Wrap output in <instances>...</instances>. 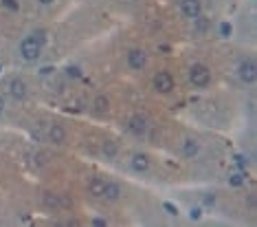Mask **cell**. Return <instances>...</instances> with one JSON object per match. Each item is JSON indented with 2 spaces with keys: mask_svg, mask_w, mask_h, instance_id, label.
Wrapping results in <instances>:
<instances>
[{
  "mask_svg": "<svg viewBox=\"0 0 257 227\" xmlns=\"http://www.w3.org/2000/svg\"><path fill=\"white\" fill-rule=\"evenodd\" d=\"M44 42H46V33L42 29L38 31L29 33V36L22 38L20 42V55L25 62H36L40 55H42V49H44Z\"/></svg>",
  "mask_w": 257,
  "mask_h": 227,
  "instance_id": "obj_1",
  "label": "cell"
},
{
  "mask_svg": "<svg viewBox=\"0 0 257 227\" xmlns=\"http://www.w3.org/2000/svg\"><path fill=\"white\" fill-rule=\"evenodd\" d=\"M189 80L194 86H200L204 89L209 82H211V71H209L204 64H194V66L189 68Z\"/></svg>",
  "mask_w": 257,
  "mask_h": 227,
  "instance_id": "obj_2",
  "label": "cell"
},
{
  "mask_svg": "<svg viewBox=\"0 0 257 227\" xmlns=\"http://www.w3.org/2000/svg\"><path fill=\"white\" fill-rule=\"evenodd\" d=\"M154 89L163 93V95H167V93L174 91V78L169 71H159L154 75Z\"/></svg>",
  "mask_w": 257,
  "mask_h": 227,
  "instance_id": "obj_3",
  "label": "cell"
},
{
  "mask_svg": "<svg viewBox=\"0 0 257 227\" xmlns=\"http://www.w3.org/2000/svg\"><path fill=\"white\" fill-rule=\"evenodd\" d=\"M180 11L185 14V18L198 20L202 14V3L200 0H180Z\"/></svg>",
  "mask_w": 257,
  "mask_h": 227,
  "instance_id": "obj_4",
  "label": "cell"
},
{
  "mask_svg": "<svg viewBox=\"0 0 257 227\" xmlns=\"http://www.w3.org/2000/svg\"><path fill=\"white\" fill-rule=\"evenodd\" d=\"M237 73H239V80H242V82L253 84L255 80H257V66H255V60H244L242 64H239Z\"/></svg>",
  "mask_w": 257,
  "mask_h": 227,
  "instance_id": "obj_5",
  "label": "cell"
},
{
  "mask_svg": "<svg viewBox=\"0 0 257 227\" xmlns=\"http://www.w3.org/2000/svg\"><path fill=\"white\" fill-rule=\"evenodd\" d=\"M145 51L143 49H132L130 53H127V64H130V68H134V71H141V68L145 66Z\"/></svg>",
  "mask_w": 257,
  "mask_h": 227,
  "instance_id": "obj_6",
  "label": "cell"
},
{
  "mask_svg": "<svg viewBox=\"0 0 257 227\" xmlns=\"http://www.w3.org/2000/svg\"><path fill=\"white\" fill-rule=\"evenodd\" d=\"M9 93L16 97V100H25L27 97V84L22 78H14L9 82Z\"/></svg>",
  "mask_w": 257,
  "mask_h": 227,
  "instance_id": "obj_7",
  "label": "cell"
},
{
  "mask_svg": "<svg viewBox=\"0 0 257 227\" xmlns=\"http://www.w3.org/2000/svg\"><path fill=\"white\" fill-rule=\"evenodd\" d=\"M127 126H130V130L134 132V135L141 137V135H145V130H148V119H145L143 115H132Z\"/></svg>",
  "mask_w": 257,
  "mask_h": 227,
  "instance_id": "obj_8",
  "label": "cell"
},
{
  "mask_svg": "<svg viewBox=\"0 0 257 227\" xmlns=\"http://www.w3.org/2000/svg\"><path fill=\"white\" fill-rule=\"evenodd\" d=\"M132 168L137 172H148L150 170V157L143 155V153H137L132 157Z\"/></svg>",
  "mask_w": 257,
  "mask_h": 227,
  "instance_id": "obj_9",
  "label": "cell"
},
{
  "mask_svg": "<svg viewBox=\"0 0 257 227\" xmlns=\"http://www.w3.org/2000/svg\"><path fill=\"white\" fill-rule=\"evenodd\" d=\"M121 185H116V183H108L106 181V190H103V199H108V201H116L121 196Z\"/></svg>",
  "mask_w": 257,
  "mask_h": 227,
  "instance_id": "obj_10",
  "label": "cell"
},
{
  "mask_svg": "<svg viewBox=\"0 0 257 227\" xmlns=\"http://www.w3.org/2000/svg\"><path fill=\"white\" fill-rule=\"evenodd\" d=\"M49 137H51V141L53 143H64L66 141V130H64L62 126H51V130H49Z\"/></svg>",
  "mask_w": 257,
  "mask_h": 227,
  "instance_id": "obj_11",
  "label": "cell"
},
{
  "mask_svg": "<svg viewBox=\"0 0 257 227\" xmlns=\"http://www.w3.org/2000/svg\"><path fill=\"white\" fill-rule=\"evenodd\" d=\"M183 153L185 157H196L198 153H200V145H198L196 139H185V143H183Z\"/></svg>",
  "mask_w": 257,
  "mask_h": 227,
  "instance_id": "obj_12",
  "label": "cell"
},
{
  "mask_svg": "<svg viewBox=\"0 0 257 227\" xmlns=\"http://www.w3.org/2000/svg\"><path fill=\"white\" fill-rule=\"evenodd\" d=\"M88 190H90L92 196H103V190H106V179H92Z\"/></svg>",
  "mask_w": 257,
  "mask_h": 227,
  "instance_id": "obj_13",
  "label": "cell"
},
{
  "mask_svg": "<svg viewBox=\"0 0 257 227\" xmlns=\"http://www.w3.org/2000/svg\"><path fill=\"white\" fill-rule=\"evenodd\" d=\"M108 108H110L108 97H106V95H97V97H95V110H97V113L103 115V113H108Z\"/></svg>",
  "mask_w": 257,
  "mask_h": 227,
  "instance_id": "obj_14",
  "label": "cell"
},
{
  "mask_svg": "<svg viewBox=\"0 0 257 227\" xmlns=\"http://www.w3.org/2000/svg\"><path fill=\"white\" fill-rule=\"evenodd\" d=\"M229 183L233 185V188H242V185L246 183V174H244V172H233V174H229Z\"/></svg>",
  "mask_w": 257,
  "mask_h": 227,
  "instance_id": "obj_15",
  "label": "cell"
},
{
  "mask_svg": "<svg viewBox=\"0 0 257 227\" xmlns=\"http://www.w3.org/2000/svg\"><path fill=\"white\" fill-rule=\"evenodd\" d=\"M44 205L46 207H60V196L51 194V192H46L44 194Z\"/></svg>",
  "mask_w": 257,
  "mask_h": 227,
  "instance_id": "obj_16",
  "label": "cell"
},
{
  "mask_svg": "<svg viewBox=\"0 0 257 227\" xmlns=\"http://www.w3.org/2000/svg\"><path fill=\"white\" fill-rule=\"evenodd\" d=\"M101 150H103V155H106V157H114L116 155V143L114 141H103Z\"/></svg>",
  "mask_w": 257,
  "mask_h": 227,
  "instance_id": "obj_17",
  "label": "cell"
},
{
  "mask_svg": "<svg viewBox=\"0 0 257 227\" xmlns=\"http://www.w3.org/2000/svg\"><path fill=\"white\" fill-rule=\"evenodd\" d=\"M235 164H237V168H239V170H246V168H248V159H246V157H244V155H235Z\"/></svg>",
  "mask_w": 257,
  "mask_h": 227,
  "instance_id": "obj_18",
  "label": "cell"
},
{
  "mask_svg": "<svg viewBox=\"0 0 257 227\" xmlns=\"http://www.w3.org/2000/svg\"><path fill=\"white\" fill-rule=\"evenodd\" d=\"M163 207H165V209H167V212H169V214H172V216H178V207H176V205H174V203H163Z\"/></svg>",
  "mask_w": 257,
  "mask_h": 227,
  "instance_id": "obj_19",
  "label": "cell"
},
{
  "mask_svg": "<svg viewBox=\"0 0 257 227\" xmlns=\"http://www.w3.org/2000/svg\"><path fill=\"white\" fill-rule=\"evenodd\" d=\"M231 31H233V29H231V25H226V22H222V25H220V33H222V36H231Z\"/></svg>",
  "mask_w": 257,
  "mask_h": 227,
  "instance_id": "obj_20",
  "label": "cell"
},
{
  "mask_svg": "<svg viewBox=\"0 0 257 227\" xmlns=\"http://www.w3.org/2000/svg\"><path fill=\"white\" fill-rule=\"evenodd\" d=\"M189 216H191V220H200V216H202V212H200V207H191V212H189Z\"/></svg>",
  "mask_w": 257,
  "mask_h": 227,
  "instance_id": "obj_21",
  "label": "cell"
},
{
  "mask_svg": "<svg viewBox=\"0 0 257 227\" xmlns=\"http://www.w3.org/2000/svg\"><path fill=\"white\" fill-rule=\"evenodd\" d=\"M3 3H5V7H9V9L18 11V3H16V0H3Z\"/></svg>",
  "mask_w": 257,
  "mask_h": 227,
  "instance_id": "obj_22",
  "label": "cell"
},
{
  "mask_svg": "<svg viewBox=\"0 0 257 227\" xmlns=\"http://www.w3.org/2000/svg\"><path fill=\"white\" fill-rule=\"evenodd\" d=\"M92 225H95V227H106L108 223L103 218H95V220H92Z\"/></svg>",
  "mask_w": 257,
  "mask_h": 227,
  "instance_id": "obj_23",
  "label": "cell"
},
{
  "mask_svg": "<svg viewBox=\"0 0 257 227\" xmlns=\"http://www.w3.org/2000/svg\"><path fill=\"white\" fill-rule=\"evenodd\" d=\"M204 203H207V205H213V203H215V196H213V194H207V196H204Z\"/></svg>",
  "mask_w": 257,
  "mask_h": 227,
  "instance_id": "obj_24",
  "label": "cell"
},
{
  "mask_svg": "<svg viewBox=\"0 0 257 227\" xmlns=\"http://www.w3.org/2000/svg\"><path fill=\"white\" fill-rule=\"evenodd\" d=\"M38 3H42V5H51V3H55V0H38Z\"/></svg>",
  "mask_w": 257,
  "mask_h": 227,
  "instance_id": "obj_25",
  "label": "cell"
},
{
  "mask_svg": "<svg viewBox=\"0 0 257 227\" xmlns=\"http://www.w3.org/2000/svg\"><path fill=\"white\" fill-rule=\"evenodd\" d=\"M3 108H5V102H3V97H0V115H3Z\"/></svg>",
  "mask_w": 257,
  "mask_h": 227,
  "instance_id": "obj_26",
  "label": "cell"
}]
</instances>
